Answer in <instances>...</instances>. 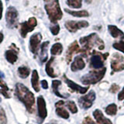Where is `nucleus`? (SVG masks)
<instances>
[{
	"mask_svg": "<svg viewBox=\"0 0 124 124\" xmlns=\"http://www.w3.org/2000/svg\"><path fill=\"white\" fill-rule=\"evenodd\" d=\"M17 53H18V50H7L5 54V55H6V58L8 61V62H9L10 64H14L18 59Z\"/></svg>",
	"mask_w": 124,
	"mask_h": 124,
	"instance_id": "6ab92c4d",
	"label": "nucleus"
},
{
	"mask_svg": "<svg viewBox=\"0 0 124 124\" xmlns=\"http://www.w3.org/2000/svg\"><path fill=\"white\" fill-rule=\"evenodd\" d=\"M118 99H119V101H122V100L124 99V87H123V90L119 93Z\"/></svg>",
	"mask_w": 124,
	"mask_h": 124,
	"instance_id": "c9c22d12",
	"label": "nucleus"
},
{
	"mask_svg": "<svg viewBox=\"0 0 124 124\" xmlns=\"http://www.w3.org/2000/svg\"><path fill=\"white\" fill-rule=\"evenodd\" d=\"M108 30L112 37L124 40V33L120 29H119L117 26L113 25H108Z\"/></svg>",
	"mask_w": 124,
	"mask_h": 124,
	"instance_id": "f3484780",
	"label": "nucleus"
},
{
	"mask_svg": "<svg viewBox=\"0 0 124 124\" xmlns=\"http://www.w3.org/2000/svg\"><path fill=\"white\" fill-rule=\"evenodd\" d=\"M106 112L109 116H115L117 112V106L115 103H112L106 107Z\"/></svg>",
	"mask_w": 124,
	"mask_h": 124,
	"instance_id": "cd10ccee",
	"label": "nucleus"
},
{
	"mask_svg": "<svg viewBox=\"0 0 124 124\" xmlns=\"http://www.w3.org/2000/svg\"><path fill=\"white\" fill-rule=\"evenodd\" d=\"M2 11H3V5H2V2L0 0V19L2 17Z\"/></svg>",
	"mask_w": 124,
	"mask_h": 124,
	"instance_id": "4c0bfd02",
	"label": "nucleus"
},
{
	"mask_svg": "<svg viewBox=\"0 0 124 124\" xmlns=\"http://www.w3.org/2000/svg\"><path fill=\"white\" fill-rule=\"evenodd\" d=\"M106 71V68H102L101 70H94L89 71L88 74L85 75L81 78V82L84 85H94L101 81L105 75Z\"/></svg>",
	"mask_w": 124,
	"mask_h": 124,
	"instance_id": "20e7f679",
	"label": "nucleus"
},
{
	"mask_svg": "<svg viewBox=\"0 0 124 124\" xmlns=\"http://www.w3.org/2000/svg\"><path fill=\"white\" fill-rule=\"evenodd\" d=\"M112 46H113L116 50H118L119 51L124 53V41L120 40L119 42H116L113 44Z\"/></svg>",
	"mask_w": 124,
	"mask_h": 124,
	"instance_id": "7c9ffc66",
	"label": "nucleus"
},
{
	"mask_svg": "<svg viewBox=\"0 0 124 124\" xmlns=\"http://www.w3.org/2000/svg\"><path fill=\"white\" fill-rule=\"evenodd\" d=\"M108 54L106 53L105 54H102L101 53H99L97 51H93L92 55L91 57L90 60V67L95 68V69H99L102 68L104 65V61L106 59Z\"/></svg>",
	"mask_w": 124,
	"mask_h": 124,
	"instance_id": "423d86ee",
	"label": "nucleus"
},
{
	"mask_svg": "<svg viewBox=\"0 0 124 124\" xmlns=\"http://www.w3.org/2000/svg\"><path fill=\"white\" fill-rule=\"evenodd\" d=\"M48 124H55V123H48Z\"/></svg>",
	"mask_w": 124,
	"mask_h": 124,
	"instance_id": "a19ab883",
	"label": "nucleus"
},
{
	"mask_svg": "<svg viewBox=\"0 0 124 124\" xmlns=\"http://www.w3.org/2000/svg\"><path fill=\"white\" fill-rule=\"evenodd\" d=\"M82 124H96L93 120L90 118V117H86L85 119H84V121L82 122Z\"/></svg>",
	"mask_w": 124,
	"mask_h": 124,
	"instance_id": "72a5a7b5",
	"label": "nucleus"
},
{
	"mask_svg": "<svg viewBox=\"0 0 124 124\" xmlns=\"http://www.w3.org/2000/svg\"><path fill=\"white\" fill-rule=\"evenodd\" d=\"M82 50L80 49L79 45L78 44V42L75 40L74 41L72 44L68 46L67 53H66V60H67L68 63H70L72 59V56L75 53H81Z\"/></svg>",
	"mask_w": 124,
	"mask_h": 124,
	"instance_id": "ddd939ff",
	"label": "nucleus"
},
{
	"mask_svg": "<svg viewBox=\"0 0 124 124\" xmlns=\"http://www.w3.org/2000/svg\"><path fill=\"white\" fill-rule=\"evenodd\" d=\"M18 17L19 13L15 7L9 6L6 10V20L7 26L9 28H16L18 25Z\"/></svg>",
	"mask_w": 124,
	"mask_h": 124,
	"instance_id": "39448f33",
	"label": "nucleus"
},
{
	"mask_svg": "<svg viewBox=\"0 0 124 124\" xmlns=\"http://www.w3.org/2000/svg\"><path fill=\"white\" fill-rule=\"evenodd\" d=\"M85 67V63L83 60L82 57L81 56H77L75 57L74 61L71 65V69L72 71H80V70L84 69Z\"/></svg>",
	"mask_w": 124,
	"mask_h": 124,
	"instance_id": "dca6fc26",
	"label": "nucleus"
},
{
	"mask_svg": "<svg viewBox=\"0 0 124 124\" xmlns=\"http://www.w3.org/2000/svg\"><path fill=\"white\" fill-rule=\"evenodd\" d=\"M64 11L67 13L73 16H75V17H88V16H89V13L85 10L73 11V10H70V9H65Z\"/></svg>",
	"mask_w": 124,
	"mask_h": 124,
	"instance_id": "412c9836",
	"label": "nucleus"
},
{
	"mask_svg": "<svg viewBox=\"0 0 124 124\" xmlns=\"http://www.w3.org/2000/svg\"><path fill=\"white\" fill-rule=\"evenodd\" d=\"M0 87L2 88V89H6V90H9V88L7 87L6 84L2 80L1 78H0Z\"/></svg>",
	"mask_w": 124,
	"mask_h": 124,
	"instance_id": "f704fd0d",
	"label": "nucleus"
},
{
	"mask_svg": "<svg viewBox=\"0 0 124 124\" xmlns=\"http://www.w3.org/2000/svg\"><path fill=\"white\" fill-rule=\"evenodd\" d=\"M31 83L33 89L37 92H40V85H39V75L37 70H33L32 72V78H31Z\"/></svg>",
	"mask_w": 124,
	"mask_h": 124,
	"instance_id": "aec40b11",
	"label": "nucleus"
},
{
	"mask_svg": "<svg viewBox=\"0 0 124 124\" xmlns=\"http://www.w3.org/2000/svg\"><path fill=\"white\" fill-rule=\"evenodd\" d=\"M62 51H63V46L60 43L54 44L50 49V53H51L52 55H60Z\"/></svg>",
	"mask_w": 124,
	"mask_h": 124,
	"instance_id": "b1692460",
	"label": "nucleus"
},
{
	"mask_svg": "<svg viewBox=\"0 0 124 124\" xmlns=\"http://www.w3.org/2000/svg\"><path fill=\"white\" fill-rule=\"evenodd\" d=\"M7 123V118L5 110L3 109L2 106H0V124H6Z\"/></svg>",
	"mask_w": 124,
	"mask_h": 124,
	"instance_id": "c756f323",
	"label": "nucleus"
},
{
	"mask_svg": "<svg viewBox=\"0 0 124 124\" xmlns=\"http://www.w3.org/2000/svg\"><path fill=\"white\" fill-rule=\"evenodd\" d=\"M67 4L71 8L79 9L82 6V0H67Z\"/></svg>",
	"mask_w": 124,
	"mask_h": 124,
	"instance_id": "bb28decb",
	"label": "nucleus"
},
{
	"mask_svg": "<svg viewBox=\"0 0 124 124\" xmlns=\"http://www.w3.org/2000/svg\"><path fill=\"white\" fill-rule=\"evenodd\" d=\"M0 101H1V99H0Z\"/></svg>",
	"mask_w": 124,
	"mask_h": 124,
	"instance_id": "37998d69",
	"label": "nucleus"
},
{
	"mask_svg": "<svg viewBox=\"0 0 124 124\" xmlns=\"http://www.w3.org/2000/svg\"><path fill=\"white\" fill-rule=\"evenodd\" d=\"M41 85H42V88H44V89H47L48 88V83L47 81L46 80H42L41 81Z\"/></svg>",
	"mask_w": 124,
	"mask_h": 124,
	"instance_id": "e433bc0d",
	"label": "nucleus"
},
{
	"mask_svg": "<svg viewBox=\"0 0 124 124\" xmlns=\"http://www.w3.org/2000/svg\"><path fill=\"white\" fill-rule=\"evenodd\" d=\"M16 95L18 99L24 104L26 109L30 112H33V105L35 103L34 95L28 88L21 83L16 85Z\"/></svg>",
	"mask_w": 124,
	"mask_h": 124,
	"instance_id": "f03ea898",
	"label": "nucleus"
},
{
	"mask_svg": "<svg viewBox=\"0 0 124 124\" xmlns=\"http://www.w3.org/2000/svg\"><path fill=\"white\" fill-rule=\"evenodd\" d=\"M66 106H67L68 108L72 113H76L78 112V108L76 106V104L73 101H69V102H66Z\"/></svg>",
	"mask_w": 124,
	"mask_h": 124,
	"instance_id": "c85d7f7f",
	"label": "nucleus"
},
{
	"mask_svg": "<svg viewBox=\"0 0 124 124\" xmlns=\"http://www.w3.org/2000/svg\"><path fill=\"white\" fill-rule=\"evenodd\" d=\"M37 25V19L35 17H30L28 20L23 22L20 24V35L21 37L25 38L28 33L33 31Z\"/></svg>",
	"mask_w": 124,
	"mask_h": 124,
	"instance_id": "0eeeda50",
	"label": "nucleus"
},
{
	"mask_svg": "<svg viewBox=\"0 0 124 124\" xmlns=\"http://www.w3.org/2000/svg\"><path fill=\"white\" fill-rule=\"evenodd\" d=\"M61 85V81H59V80H54L52 81V88H53V92L57 96L60 97V98H68V97H66L63 95H61L60 92L58 91V88H59V86Z\"/></svg>",
	"mask_w": 124,
	"mask_h": 124,
	"instance_id": "5701e85b",
	"label": "nucleus"
},
{
	"mask_svg": "<svg viewBox=\"0 0 124 124\" xmlns=\"http://www.w3.org/2000/svg\"><path fill=\"white\" fill-rule=\"evenodd\" d=\"M64 103L65 102H64L63 101H59V102H57L55 104V106H56V107H61V106H63L64 105Z\"/></svg>",
	"mask_w": 124,
	"mask_h": 124,
	"instance_id": "58836bf2",
	"label": "nucleus"
},
{
	"mask_svg": "<svg viewBox=\"0 0 124 124\" xmlns=\"http://www.w3.org/2000/svg\"><path fill=\"white\" fill-rule=\"evenodd\" d=\"M42 40V35L40 33H36L30 37V49L31 52L35 55L38 53L39 48H40V44Z\"/></svg>",
	"mask_w": 124,
	"mask_h": 124,
	"instance_id": "9b49d317",
	"label": "nucleus"
},
{
	"mask_svg": "<svg viewBox=\"0 0 124 124\" xmlns=\"http://www.w3.org/2000/svg\"><path fill=\"white\" fill-rule=\"evenodd\" d=\"M37 108L39 116L42 119H44L47 116V111L46 107V102L43 96H39L37 98Z\"/></svg>",
	"mask_w": 124,
	"mask_h": 124,
	"instance_id": "4468645a",
	"label": "nucleus"
},
{
	"mask_svg": "<svg viewBox=\"0 0 124 124\" xmlns=\"http://www.w3.org/2000/svg\"><path fill=\"white\" fill-rule=\"evenodd\" d=\"M93 116L99 124H112L109 119L105 117L102 112L100 109H95L93 112Z\"/></svg>",
	"mask_w": 124,
	"mask_h": 124,
	"instance_id": "2eb2a0df",
	"label": "nucleus"
},
{
	"mask_svg": "<svg viewBox=\"0 0 124 124\" xmlns=\"http://www.w3.org/2000/svg\"><path fill=\"white\" fill-rule=\"evenodd\" d=\"M30 71L29 68L26 67V66H21L18 68V74L20 78H26L27 77L30 75Z\"/></svg>",
	"mask_w": 124,
	"mask_h": 124,
	"instance_id": "393cba45",
	"label": "nucleus"
},
{
	"mask_svg": "<svg viewBox=\"0 0 124 124\" xmlns=\"http://www.w3.org/2000/svg\"><path fill=\"white\" fill-rule=\"evenodd\" d=\"M64 26H65V28L67 29L69 32L75 33L81 28H86V27L89 26V24L87 21H85V20L79 21V22L69 20L64 23Z\"/></svg>",
	"mask_w": 124,
	"mask_h": 124,
	"instance_id": "1a4fd4ad",
	"label": "nucleus"
},
{
	"mask_svg": "<svg viewBox=\"0 0 124 124\" xmlns=\"http://www.w3.org/2000/svg\"><path fill=\"white\" fill-rule=\"evenodd\" d=\"M124 58L118 53L114 54L111 59V68H112V75L114 72L121 71L124 70Z\"/></svg>",
	"mask_w": 124,
	"mask_h": 124,
	"instance_id": "6e6552de",
	"label": "nucleus"
},
{
	"mask_svg": "<svg viewBox=\"0 0 124 124\" xmlns=\"http://www.w3.org/2000/svg\"><path fill=\"white\" fill-rule=\"evenodd\" d=\"M54 61V57H51L50 59L47 61V63L46 64V72L47 74V75L50 76V78H56L57 77V75L54 73V71L52 68V63Z\"/></svg>",
	"mask_w": 124,
	"mask_h": 124,
	"instance_id": "4be33fe9",
	"label": "nucleus"
},
{
	"mask_svg": "<svg viewBox=\"0 0 124 124\" xmlns=\"http://www.w3.org/2000/svg\"><path fill=\"white\" fill-rule=\"evenodd\" d=\"M6 1H7V2H8V1H9V0H6Z\"/></svg>",
	"mask_w": 124,
	"mask_h": 124,
	"instance_id": "79ce46f5",
	"label": "nucleus"
},
{
	"mask_svg": "<svg viewBox=\"0 0 124 124\" xmlns=\"http://www.w3.org/2000/svg\"><path fill=\"white\" fill-rule=\"evenodd\" d=\"M64 80L65 81V83L68 85V86L71 89L72 92H76L78 93H80V94H85L88 90V87H81L75 82H74L73 81L68 79L66 75H64Z\"/></svg>",
	"mask_w": 124,
	"mask_h": 124,
	"instance_id": "f8f14e48",
	"label": "nucleus"
},
{
	"mask_svg": "<svg viewBox=\"0 0 124 124\" xmlns=\"http://www.w3.org/2000/svg\"><path fill=\"white\" fill-rule=\"evenodd\" d=\"M3 38H4V36H3L2 33L0 32V44H1V43L2 42V40H3Z\"/></svg>",
	"mask_w": 124,
	"mask_h": 124,
	"instance_id": "ea45409f",
	"label": "nucleus"
},
{
	"mask_svg": "<svg viewBox=\"0 0 124 124\" xmlns=\"http://www.w3.org/2000/svg\"><path fill=\"white\" fill-rule=\"evenodd\" d=\"M50 31H51V33L53 35H57L58 33H59V31H60V26L58 24H55V25H54V26H50Z\"/></svg>",
	"mask_w": 124,
	"mask_h": 124,
	"instance_id": "2f4dec72",
	"label": "nucleus"
},
{
	"mask_svg": "<svg viewBox=\"0 0 124 124\" xmlns=\"http://www.w3.org/2000/svg\"><path fill=\"white\" fill-rule=\"evenodd\" d=\"M119 90V86L116 84H112L111 85V87L109 88V92H112V93H116L117 91Z\"/></svg>",
	"mask_w": 124,
	"mask_h": 124,
	"instance_id": "473e14b6",
	"label": "nucleus"
},
{
	"mask_svg": "<svg viewBox=\"0 0 124 124\" xmlns=\"http://www.w3.org/2000/svg\"><path fill=\"white\" fill-rule=\"evenodd\" d=\"M56 113L58 116H60V117L63 118V119H68L69 118V113L62 106L61 107H57L56 108Z\"/></svg>",
	"mask_w": 124,
	"mask_h": 124,
	"instance_id": "a878e982",
	"label": "nucleus"
},
{
	"mask_svg": "<svg viewBox=\"0 0 124 124\" xmlns=\"http://www.w3.org/2000/svg\"><path fill=\"white\" fill-rule=\"evenodd\" d=\"M79 43L83 47V49H81L82 50L81 53L85 57L89 54L90 50L93 47H97L100 50L105 48L103 40L95 33H92L88 36L81 37L79 40Z\"/></svg>",
	"mask_w": 124,
	"mask_h": 124,
	"instance_id": "f257e3e1",
	"label": "nucleus"
},
{
	"mask_svg": "<svg viewBox=\"0 0 124 124\" xmlns=\"http://www.w3.org/2000/svg\"><path fill=\"white\" fill-rule=\"evenodd\" d=\"M95 99V93L94 91H90L87 95L81 96L78 99V103L81 108L87 109L92 106V102Z\"/></svg>",
	"mask_w": 124,
	"mask_h": 124,
	"instance_id": "9d476101",
	"label": "nucleus"
},
{
	"mask_svg": "<svg viewBox=\"0 0 124 124\" xmlns=\"http://www.w3.org/2000/svg\"><path fill=\"white\" fill-rule=\"evenodd\" d=\"M50 44L49 41H46L44 42L43 44L40 45V59L41 62H45L47 60V48H48V45Z\"/></svg>",
	"mask_w": 124,
	"mask_h": 124,
	"instance_id": "a211bd4d",
	"label": "nucleus"
},
{
	"mask_svg": "<svg viewBox=\"0 0 124 124\" xmlns=\"http://www.w3.org/2000/svg\"><path fill=\"white\" fill-rule=\"evenodd\" d=\"M44 8L50 22L57 23L63 16L58 0H44Z\"/></svg>",
	"mask_w": 124,
	"mask_h": 124,
	"instance_id": "7ed1b4c3",
	"label": "nucleus"
}]
</instances>
